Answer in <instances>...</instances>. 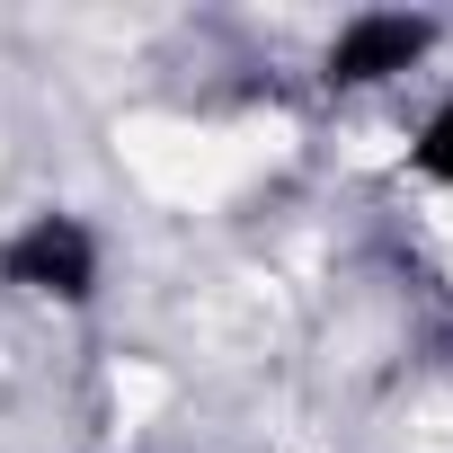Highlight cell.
<instances>
[{
	"label": "cell",
	"instance_id": "cell-1",
	"mask_svg": "<svg viewBox=\"0 0 453 453\" xmlns=\"http://www.w3.org/2000/svg\"><path fill=\"white\" fill-rule=\"evenodd\" d=\"M0 276H10L19 294L89 303V285H98V241H89V222H72V213H36L27 232L0 250Z\"/></svg>",
	"mask_w": 453,
	"mask_h": 453
},
{
	"label": "cell",
	"instance_id": "cell-2",
	"mask_svg": "<svg viewBox=\"0 0 453 453\" xmlns=\"http://www.w3.org/2000/svg\"><path fill=\"white\" fill-rule=\"evenodd\" d=\"M435 45V19H409V10H365L329 36V81L338 89H373L391 72H409L418 54Z\"/></svg>",
	"mask_w": 453,
	"mask_h": 453
},
{
	"label": "cell",
	"instance_id": "cell-3",
	"mask_svg": "<svg viewBox=\"0 0 453 453\" xmlns=\"http://www.w3.org/2000/svg\"><path fill=\"white\" fill-rule=\"evenodd\" d=\"M409 160H418V178L453 187V107H435V116H426V134L409 142Z\"/></svg>",
	"mask_w": 453,
	"mask_h": 453
}]
</instances>
